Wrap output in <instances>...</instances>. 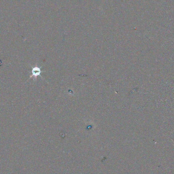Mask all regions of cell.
I'll return each mask as SVG.
<instances>
[{"label":"cell","mask_w":174,"mask_h":174,"mask_svg":"<svg viewBox=\"0 0 174 174\" xmlns=\"http://www.w3.org/2000/svg\"><path fill=\"white\" fill-rule=\"evenodd\" d=\"M41 73V69L38 66H36L35 67H33L32 70V75L31 76V78L32 77H35V78H37V77L40 76V74Z\"/></svg>","instance_id":"1"}]
</instances>
